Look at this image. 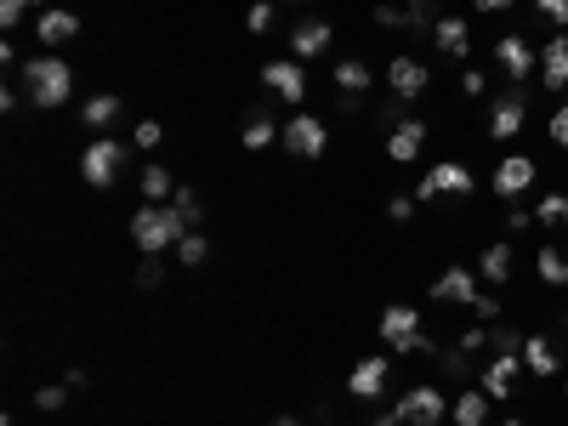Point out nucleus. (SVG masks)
Here are the masks:
<instances>
[{
  "label": "nucleus",
  "mask_w": 568,
  "mask_h": 426,
  "mask_svg": "<svg viewBox=\"0 0 568 426\" xmlns=\"http://www.w3.org/2000/svg\"><path fill=\"white\" fill-rule=\"evenodd\" d=\"M517 370H523V353H495L489 358V370H483V392L489 398H512V381H517Z\"/></svg>",
  "instance_id": "nucleus-20"
},
{
  "label": "nucleus",
  "mask_w": 568,
  "mask_h": 426,
  "mask_svg": "<svg viewBox=\"0 0 568 426\" xmlns=\"http://www.w3.org/2000/svg\"><path fill=\"white\" fill-rule=\"evenodd\" d=\"M23 97L35 108H63L74 97V69L63 57H29L23 63Z\"/></svg>",
  "instance_id": "nucleus-2"
},
{
  "label": "nucleus",
  "mask_w": 568,
  "mask_h": 426,
  "mask_svg": "<svg viewBox=\"0 0 568 426\" xmlns=\"http://www.w3.org/2000/svg\"><path fill=\"white\" fill-rule=\"evenodd\" d=\"M273 18H279V12H273V0H256V6L245 12V29H250V35H267V29H273Z\"/></svg>",
  "instance_id": "nucleus-35"
},
{
  "label": "nucleus",
  "mask_w": 568,
  "mask_h": 426,
  "mask_svg": "<svg viewBox=\"0 0 568 426\" xmlns=\"http://www.w3.org/2000/svg\"><path fill=\"white\" fill-rule=\"evenodd\" d=\"M171 205H177V211L188 216V228H199V222H205V205H199L194 188H177V194H171Z\"/></svg>",
  "instance_id": "nucleus-34"
},
{
  "label": "nucleus",
  "mask_w": 568,
  "mask_h": 426,
  "mask_svg": "<svg viewBox=\"0 0 568 426\" xmlns=\"http://www.w3.org/2000/svg\"><path fill=\"white\" fill-rule=\"evenodd\" d=\"M160 279H165V267L154 262V256H148V262L137 267V284H142V290H154V284H160Z\"/></svg>",
  "instance_id": "nucleus-45"
},
{
  "label": "nucleus",
  "mask_w": 568,
  "mask_h": 426,
  "mask_svg": "<svg viewBox=\"0 0 568 426\" xmlns=\"http://www.w3.org/2000/svg\"><path fill=\"white\" fill-rule=\"evenodd\" d=\"M534 12H540L551 29H568V0H534Z\"/></svg>",
  "instance_id": "nucleus-38"
},
{
  "label": "nucleus",
  "mask_w": 568,
  "mask_h": 426,
  "mask_svg": "<svg viewBox=\"0 0 568 426\" xmlns=\"http://www.w3.org/2000/svg\"><path fill=\"white\" fill-rule=\"evenodd\" d=\"M370 426H398V421H392V409H381V415H375Z\"/></svg>",
  "instance_id": "nucleus-50"
},
{
  "label": "nucleus",
  "mask_w": 568,
  "mask_h": 426,
  "mask_svg": "<svg viewBox=\"0 0 568 426\" xmlns=\"http://www.w3.org/2000/svg\"><path fill=\"white\" fill-rule=\"evenodd\" d=\"M551 142H557V148L568 154V103L557 108V114H551Z\"/></svg>",
  "instance_id": "nucleus-44"
},
{
  "label": "nucleus",
  "mask_w": 568,
  "mask_h": 426,
  "mask_svg": "<svg viewBox=\"0 0 568 426\" xmlns=\"http://www.w3.org/2000/svg\"><path fill=\"white\" fill-rule=\"evenodd\" d=\"M273 426H302V421H296V415H279V421H273Z\"/></svg>",
  "instance_id": "nucleus-51"
},
{
  "label": "nucleus",
  "mask_w": 568,
  "mask_h": 426,
  "mask_svg": "<svg viewBox=\"0 0 568 426\" xmlns=\"http://www.w3.org/2000/svg\"><path fill=\"white\" fill-rule=\"evenodd\" d=\"M438 358H444L449 381H466V375H472V353H461V347H455V353H438Z\"/></svg>",
  "instance_id": "nucleus-40"
},
{
  "label": "nucleus",
  "mask_w": 568,
  "mask_h": 426,
  "mask_svg": "<svg viewBox=\"0 0 568 426\" xmlns=\"http://www.w3.org/2000/svg\"><path fill=\"white\" fill-rule=\"evenodd\" d=\"M364 86H370V63H358V57H341V63H336V91L358 97Z\"/></svg>",
  "instance_id": "nucleus-28"
},
{
  "label": "nucleus",
  "mask_w": 568,
  "mask_h": 426,
  "mask_svg": "<svg viewBox=\"0 0 568 426\" xmlns=\"http://www.w3.org/2000/svg\"><path fill=\"white\" fill-rule=\"evenodd\" d=\"M171 256H177V267H205V262H211V239H205V233L194 228L177 250H171Z\"/></svg>",
  "instance_id": "nucleus-29"
},
{
  "label": "nucleus",
  "mask_w": 568,
  "mask_h": 426,
  "mask_svg": "<svg viewBox=\"0 0 568 426\" xmlns=\"http://www.w3.org/2000/svg\"><path fill=\"white\" fill-rule=\"evenodd\" d=\"M330 40H336V29H330L324 18H302L296 29H290V57H296V63H313V57L330 52Z\"/></svg>",
  "instance_id": "nucleus-15"
},
{
  "label": "nucleus",
  "mask_w": 568,
  "mask_h": 426,
  "mask_svg": "<svg viewBox=\"0 0 568 426\" xmlns=\"http://www.w3.org/2000/svg\"><path fill=\"white\" fill-rule=\"evenodd\" d=\"M284 137V125L273 120V114H262V108H256V114H245V131H239V142H245L250 154H262L267 142H279Z\"/></svg>",
  "instance_id": "nucleus-23"
},
{
  "label": "nucleus",
  "mask_w": 568,
  "mask_h": 426,
  "mask_svg": "<svg viewBox=\"0 0 568 426\" xmlns=\"http://www.w3.org/2000/svg\"><path fill=\"white\" fill-rule=\"evenodd\" d=\"M478 12H506V6H517V0H472Z\"/></svg>",
  "instance_id": "nucleus-49"
},
{
  "label": "nucleus",
  "mask_w": 568,
  "mask_h": 426,
  "mask_svg": "<svg viewBox=\"0 0 568 426\" xmlns=\"http://www.w3.org/2000/svg\"><path fill=\"white\" fill-rule=\"evenodd\" d=\"M472 313H478V324H500V296H489V290H478V302H472Z\"/></svg>",
  "instance_id": "nucleus-39"
},
{
  "label": "nucleus",
  "mask_w": 568,
  "mask_h": 426,
  "mask_svg": "<svg viewBox=\"0 0 568 426\" xmlns=\"http://www.w3.org/2000/svg\"><path fill=\"white\" fill-rule=\"evenodd\" d=\"M461 353H483L489 347V324H472V330H461V341H455Z\"/></svg>",
  "instance_id": "nucleus-41"
},
{
  "label": "nucleus",
  "mask_w": 568,
  "mask_h": 426,
  "mask_svg": "<svg viewBox=\"0 0 568 426\" xmlns=\"http://www.w3.org/2000/svg\"><path fill=\"white\" fill-rule=\"evenodd\" d=\"M120 120H125V97H120V91H97V97L80 103V125H91L97 137H103L108 125H120Z\"/></svg>",
  "instance_id": "nucleus-19"
},
{
  "label": "nucleus",
  "mask_w": 568,
  "mask_h": 426,
  "mask_svg": "<svg viewBox=\"0 0 568 426\" xmlns=\"http://www.w3.org/2000/svg\"><path fill=\"white\" fill-rule=\"evenodd\" d=\"M461 91H466V97H483V91H489V80H483L478 69H466L461 74Z\"/></svg>",
  "instance_id": "nucleus-47"
},
{
  "label": "nucleus",
  "mask_w": 568,
  "mask_h": 426,
  "mask_svg": "<svg viewBox=\"0 0 568 426\" xmlns=\"http://www.w3.org/2000/svg\"><path fill=\"white\" fill-rule=\"evenodd\" d=\"M142 194H148V205H165V199L177 194L171 171H165V165H142Z\"/></svg>",
  "instance_id": "nucleus-27"
},
{
  "label": "nucleus",
  "mask_w": 568,
  "mask_h": 426,
  "mask_svg": "<svg viewBox=\"0 0 568 426\" xmlns=\"http://www.w3.org/2000/svg\"><path fill=\"white\" fill-rule=\"evenodd\" d=\"M534 273H540L551 290H563V284H568V256L557 245H540V250H534Z\"/></svg>",
  "instance_id": "nucleus-26"
},
{
  "label": "nucleus",
  "mask_w": 568,
  "mask_h": 426,
  "mask_svg": "<svg viewBox=\"0 0 568 426\" xmlns=\"http://www.w3.org/2000/svg\"><path fill=\"white\" fill-rule=\"evenodd\" d=\"M80 35V12H63V6H46L35 18V40L40 46H69Z\"/></svg>",
  "instance_id": "nucleus-18"
},
{
  "label": "nucleus",
  "mask_w": 568,
  "mask_h": 426,
  "mask_svg": "<svg viewBox=\"0 0 568 426\" xmlns=\"http://www.w3.org/2000/svg\"><path fill=\"white\" fill-rule=\"evenodd\" d=\"M506 426H523V421H506Z\"/></svg>",
  "instance_id": "nucleus-52"
},
{
  "label": "nucleus",
  "mask_w": 568,
  "mask_h": 426,
  "mask_svg": "<svg viewBox=\"0 0 568 426\" xmlns=\"http://www.w3.org/2000/svg\"><path fill=\"white\" fill-rule=\"evenodd\" d=\"M375 23L381 29H404V6H375Z\"/></svg>",
  "instance_id": "nucleus-46"
},
{
  "label": "nucleus",
  "mask_w": 568,
  "mask_h": 426,
  "mask_svg": "<svg viewBox=\"0 0 568 426\" xmlns=\"http://www.w3.org/2000/svg\"><path fill=\"white\" fill-rule=\"evenodd\" d=\"M432 46L444 57H466L472 52V29H466V18H438L432 23Z\"/></svg>",
  "instance_id": "nucleus-21"
},
{
  "label": "nucleus",
  "mask_w": 568,
  "mask_h": 426,
  "mask_svg": "<svg viewBox=\"0 0 568 426\" xmlns=\"http://www.w3.org/2000/svg\"><path fill=\"white\" fill-rule=\"evenodd\" d=\"M330 426H336V421H330Z\"/></svg>",
  "instance_id": "nucleus-53"
},
{
  "label": "nucleus",
  "mask_w": 568,
  "mask_h": 426,
  "mask_svg": "<svg viewBox=\"0 0 568 426\" xmlns=\"http://www.w3.org/2000/svg\"><path fill=\"white\" fill-rule=\"evenodd\" d=\"M426 137H432V125L426 120H398L387 131V160L392 165H415L421 160V148H426Z\"/></svg>",
  "instance_id": "nucleus-14"
},
{
  "label": "nucleus",
  "mask_w": 568,
  "mask_h": 426,
  "mask_svg": "<svg viewBox=\"0 0 568 426\" xmlns=\"http://www.w3.org/2000/svg\"><path fill=\"white\" fill-rule=\"evenodd\" d=\"M387 375H392V358L387 353H364L353 364V375H347V398H353V404L381 398V392H387Z\"/></svg>",
  "instance_id": "nucleus-10"
},
{
  "label": "nucleus",
  "mask_w": 568,
  "mask_h": 426,
  "mask_svg": "<svg viewBox=\"0 0 568 426\" xmlns=\"http://www.w3.org/2000/svg\"><path fill=\"white\" fill-rule=\"evenodd\" d=\"M23 12H46V0H0V29H18Z\"/></svg>",
  "instance_id": "nucleus-32"
},
{
  "label": "nucleus",
  "mask_w": 568,
  "mask_h": 426,
  "mask_svg": "<svg viewBox=\"0 0 568 426\" xmlns=\"http://www.w3.org/2000/svg\"><path fill=\"white\" fill-rule=\"evenodd\" d=\"M125 171V142L120 137H97L86 142V154H80V177L91 188H114V177Z\"/></svg>",
  "instance_id": "nucleus-5"
},
{
  "label": "nucleus",
  "mask_w": 568,
  "mask_h": 426,
  "mask_svg": "<svg viewBox=\"0 0 568 426\" xmlns=\"http://www.w3.org/2000/svg\"><path fill=\"white\" fill-rule=\"evenodd\" d=\"M188 216L177 211V205H142L137 216H131V245L142 250V256H165V250H177L182 239H188Z\"/></svg>",
  "instance_id": "nucleus-1"
},
{
  "label": "nucleus",
  "mask_w": 568,
  "mask_h": 426,
  "mask_svg": "<svg viewBox=\"0 0 568 426\" xmlns=\"http://www.w3.org/2000/svg\"><path fill=\"white\" fill-rule=\"evenodd\" d=\"M63 387L80 392V387H86V370H80V364H69V370H63Z\"/></svg>",
  "instance_id": "nucleus-48"
},
{
  "label": "nucleus",
  "mask_w": 568,
  "mask_h": 426,
  "mask_svg": "<svg viewBox=\"0 0 568 426\" xmlns=\"http://www.w3.org/2000/svg\"><path fill=\"white\" fill-rule=\"evenodd\" d=\"M381 347H392V353H438V341L421 330V307L409 302H392L387 313H381Z\"/></svg>",
  "instance_id": "nucleus-3"
},
{
  "label": "nucleus",
  "mask_w": 568,
  "mask_h": 426,
  "mask_svg": "<svg viewBox=\"0 0 568 426\" xmlns=\"http://www.w3.org/2000/svg\"><path fill=\"white\" fill-rule=\"evenodd\" d=\"M432 0H409L404 6V29H415V35H432Z\"/></svg>",
  "instance_id": "nucleus-31"
},
{
  "label": "nucleus",
  "mask_w": 568,
  "mask_h": 426,
  "mask_svg": "<svg viewBox=\"0 0 568 426\" xmlns=\"http://www.w3.org/2000/svg\"><path fill=\"white\" fill-rule=\"evenodd\" d=\"M489 347L495 353H523V336H517L512 324H489Z\"/></svg>",
  "instance_id": "nucleus-36"
},
{
  "label": "nucleus",
  "mask_w": 568,
  "mask_h": 426,
  "mask_svg": "<svg viewBox=\"0 0 568 426\" xmlns=\"http://www.w3.org/2000/svg\"><path fill=\"white\" fill-rule=\"evenodd\" d=\"M426 86H432V74H426L421 57H392V63H387V91L398 97V103L426 97Z\"/></svg>",
  "instance_id": "nucleus-12"
},
{
  "label": "nucleus",
  "mask_w": 568,
  "mask_h": 426,
  "mask_svg": "<svg viewBox=\"0 0 568 426\" xmlns=\"http://www.w3.org/2000/svg\"><path fill=\"white\" fill-rule=\"evenodd\" d=\"M415 205H421L415 194H392L387 199V216H392V222H409V216H415Z\"/></svg>",
  "instance_id": "nucleus-42"
},
{
  "label": "nucleus",
  "mask_w": 568,
  "mask_h": 426,
  "mask_svg": "<svg viewBox=\"0 0 568 426\" xmlns=\"http://www.w3.org/2000/svg\"><path fill=\"white\" fill-rule=\"evenodd\" d=\"M131 142H137V148H160V142H165V125H160V120H137Z\"/></svg>",
  "instance_id": "nucleus-37"
},
{
  "label": "nucleus",
  "mask_w": 568,
  "mask_h": 426,
  "mask_svg": "<svg viewBox=\"0 0 568 426\" xmlns=\"http://www.w3.org/2000/svg\"><path fill=\"white\" fill-rule=\"evenodd\" d=\"M262 86L279 97V103L302 108L307 103V69L296 63V57H273V63H262Z\"/></svg>",
  "instance_id": "nucleus-7"
},
{
  "label": "nucleus",
  "mask_w": 568,
  "mask_h": 426,
  "mask_svg": "<svg viewBox=\"0 0 568 426\" xmlns=\"http://www.w3.org/2000/svg\"><path fill=\"white\" fill-rule=\"evenodd\" d=\"M472 188H478V177H472L461 160H438L421 182H415V199H444V194H461L466 199Z\"/></svg>",
  "instance_id": "nucleus-8"
},
{
  "label": "nucleus",
  "mask_w": 568,
  "mask_h": 426,
  "mask_svg": "<svg viewBox=\"0 0 568 426\" xmlns=\"http://www.w3.org/2000/svg\"><path fill=\"white\" fill-rule=\"evenodd\" d=\"M495 63L506 69V80L512 86H529V74H534V46L523 35H500L495 40Z\"/></svg>",
  "instance_id": "nucleus-16"
},
{
  "label": "nucleus",
  "mask_w": 568,
  "mask_h": 426,
  "mask_svg": "<svg viewBox=\"0 0 568 426\" xmlns=\"http://www.w3.org/2000/svg\"><path fill=\"white\" fill-rule=\"evenodd\" d=\"M444 415H449V398H444V387H432V381L409 387L404 398H398V409H392L398 426H444Z\"/></svg>",
  "instance_id": "nucleus-4"
},
{
  "label": "nucleus",
  "mask_w": 568,
  "mask_h": 426,
  "mask_svg": "<svg viewBox=\"0 0 568 426\" xmlns=\"http://www.w3.org/2000/svg\"><path fill=\"white\" fill-rule=\"evenodd\" d=\"M489 404H495V398H489L483 387H466L461 398L449 404V421H455V426H483V421H489Z\"/></svg>",
  "instance_id": "nucleus-22"
},
{
  "label": "nucleus",
  "mask_w": 568,
  "mask_h": 426,
  "mask_svg": "<svg viewBox=\"0 0 568 426\" xmlns=\"http://www.w3.org/2000/svg\"><path fill=\"white\" fill-rule=\"evenodd\" d=\"M534 222L540 228H568V194H546L534 205Z\"/></svg>",
  "instance_id": "nucleus-30"
},
{
  "label": "nucleus",
  "mask_w": 568,
  "mask_h": 426,
  "mask_svg": "<svg viewBox=\"0 0 568 426\" xmlns=\"http://www.w3.org/2000/svg\"><path fill=\"white\" fill-rule=\"evenodd\" d=\"M540 86L568 91V29H557V35L540 46Z\"/></svg>",
  "instance_id": "nucleus-17"
},
{
  "label": "nucleus",
  "mask_w": 568,
  "mask_h": 426,
  "mask_svg": "<svg viewBox=\"0 0 568 426\" xmlns=\"http://www.w3.org/2000/svg\"><path fill=\"white\" fill-rule=\"evenodd\" d=\"M523 370L557 375V370H563V358H557V347H551L546 336H523Z\"/></svg>",
  "instance_id": "nucleus-24"
},
{
  "label": "nucleus",
  "mask_w": 568,
  "mask_h": 426,
  "mask_svg": "<svg viewBox=\"0 0 568 426\" xmlns=\"http://www.w3.org/2000/svg\"><path fill=\"white\" fill-rule=\"evenodd\" d=\"M523 125H529V97H523V86L500 91L495 103H489V137H495V142H512Z\"/></svg>",
  "instance_id": "nucleus-9"
},
{
  "label": "nucleus",
  "mask_w": 568,
  "mask_h": 426,
  "mask_svg": "<svg viewBox=\"0 0 568 426\" xmlns=\"http://www.w3.org/2000/svg\"><path fill=\"white\" fill-rule=\"evenodd\" d=\"M69 392L74 387H63V381H57V387H35V409L40 415H57V409L69 404Z\"/></svg>",
  "instance_id": "nucleus-33"
},
{
  "label": "nucleus",
  "mask_w": 568,
  "mask_h": 426,
  "mask_svg": "<svg viewBox=\"0 0 568 426\" xmlns=\"http://www.w3.org/2000/svg\"><path fill=\"white\" fill-rule=\"evenodd\" d=\"M478 273H483V284H506V279H512V245L495 239V245L478 256Z\"/></svg>",
  "instance_id": "nucleus-25"
},
{
  "label": "nucleus",
  "mask_w": 568,
  "mask_h": 426,
  "mask_svg": "<svg viewBox=\"0 0 568 426\" xmlns=\"http://www.w3.org/2000/svg\"><path fill=\"white\" fill-rule=\"evenodd\" d=\"M426 296H432L438 307H472L478 302V279H472V267H444Z\"/></svg>",
  "instance_id": "nucleus-13"
},
{
  "label": "nucleus",
  "mask_w": 568,
  "mask_h": 426,
  "mask_svg": "<svg viewBox=\"0 0 568 426\" xmlns=\"http://www.w3.org/2000/svg\"><path fill=\"white\" fill-rule=\"evenodd\" d=\"M279 142L296 154V160H324V148H330V125L302 108V114H290V120H284V137Z\"/></svg>",
  "instance_id": "nucleus-6"
},
{
  "label": "nucleus",
  "mask_w": 568,
  "mask_h": 426,
  "mask_svg": "<svg viewBox=\"0 0 568 426\" xmlns=\"http://www.w3.org/2000/svg\"><path fill=\"white\" fill-rule=\"evenodd\" d=\"M534 177H540V165L529 160V154H506V160L495 165V177H489V194L495 199H517V194H529Z\"/></svg>",
  "instance_id": "nucleus-11"
},
{
  "label": "nucleus",
  "mask_w": 568,
  "mask_h": 426,
  "mask_svg": "<svg viewBox=\"0 0 568 426\" xmlns=\"http://www.w3.org/2000/svg\"><path fill=\"white\" fill-rule=\"evenodd\" d=\"M506 228H512V233L534 228V211H529V205H517V199H512V205H506Z\"/></svg>",
  "instance_id": "nucleus-43"
}]
</instances>
